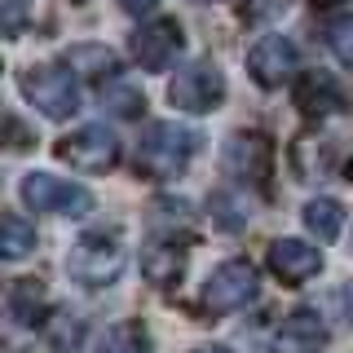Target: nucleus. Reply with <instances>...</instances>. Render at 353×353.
Instances as JSON below:
<instances>
[{
    "label": "nucleus",
    "mask_w": 353,
    "mask_h": 353,
    "mask_svg": "<svg viewBox=\"0 0 353 353\" xmlns=\"http://www.w3.org/2000/svg\"><path fill=\"white\" fill-rule=\"evenodd\" d=\"M199 150V137L190 128H176V124H154L146 137H141L137 146V168L146 176H159V181H168V176L185 172V163L194 159Z\"/></svg>",
    "instance_id": "obj_1"
},
{
    "label": "nucleus",
    "mask_w": 353,
    "mask_h": 353,
    "mask_svg": "<svg viewBox=\"0 0 353 353\" xmlns=\"http://www.w3.org/2000/svg\"><path fill=\"white\" fill-rule=\"evenodd\" d=\"M22 93L27 102L49 119H71V110L80 106V84H75V71L62 62H44V66H31L22 75Z\"/></svg>",
    "instance_id": "obj_2"
},
{
    "label": "nucleus",
    "mask_w": 353,
    "mask_h": 353,
    "mask_svg": "<svg viewBox=\"0 0 353 353\" xmlns=\"http://www.w3.org/2000/svg\"><path fill=\"white\" fill-rule=\"evenodd\" d=\"M22 199L40 212H53V216H84L93 208V194L84 185H71L62 176H49V172H31L22 176Z\"/></svg>",
    "instance_id": "obj_3"
},
{
    "label": "nucleus",
    "mask_w": 353,
    "mask_h": 353,
    "mask_svg": "<svg viewBox=\"0 0 353 353\" xmlns=\"http://www.w3.org/2000/svg\"><path fill=\"white\" fill-rule=\"evenodd\" d=\"M221 97H225V80H221V71L212 62H190L168 84V102L176 110H190V115H203V110L221 106Z\"/></svg>",
    "instance_id": "obj_4"
},
{
    "label": "nucleus",
    "mask_w": 353,
    "mask_h": 353,
    "mask_svg": "<svg viewBox=\"0 0 353 353\" xmlns=\"http://www.w3.org/2000/svg\"><path fill=\"white\" fill-rule=\"evenodd\" d=\"M124 265V248L106 234H84L80 243L71 248V274L80 279L84 287H102L119 274Z\"/></svg>",
    "instance_id": "obj_5"
},
{
    "label": "nucleus",
    "mask_w": 353,
    "mask_h": 353,
    "mask_svg": "<svg viewBox=\"0 0 353 353\" xmlns=\"http://www.w3.org/2000/svg\"><path fill=\"white\" fill-rule=\"evenodd\" d=\"M115 154H119L115 132L102 128V124H88V128L58 141V159H66L71 168H84V172H106L115 163Z\"/></svg>",
    "instance_id": "obj_6"
},
{
    "label": "nucleus",
    "mask_w": 353,
    "mask_h": 353,
    "mask_svg": "<svg viewBox=\"0 0 353 353\" xmlns=\"http://www.w3.org/2000/svg\"><path fill=\"white\" fill-rule=\"evenodd\" d=\"M256 296V270L248 261H225L221 270L208 279L203 287V305L212 314H230V309H243Z\"/></svg>",
    "instance_id": "obj_7"
},
{
    "label": "nucleus",
    "mask_w": 353,
    "mask_h": 353,
    "mask_svg": "<svg viewBox=\"0 0 353 353\" xmlns=\"http://www.w3.org/2000/svg\"><path fill=\"white\" fill-rule=\"evenodd\" d=\"M296 62H301L296 58V44L283 40V36H265V40L252 44V53H248V71L261 88H279L283 80H292Z\"/></svg>",
    "instance_id": "obj_8"
},
{
    "label": "nucleus",
    "mask_w": 353,
    "mask_h": 353,
    "mask_svg": "<svg viewBox=\"0 0 353 353\" xmlns=\"http://www.w3.org/2000/svg\"><path fill=\"white\" fill-rule=\"evenodd\" d=\"M132 53L146 71H163L176 53H181V27L172 18H159V22H146V27L132 36Z\"/></svg>",
    "instance_id": "obj_9"
},
{
    "label": "nucleus",
    "mask_w": 353,
    "mask_h": 353,
    "mask_svg": "<svg viewBox=\"0 0 353 353\" xmlns=\"http://www.w3.org/2000/svg\"><path fill=\"white\" fill-rule=\"evenodd\" d=\"M225 163H230L234 176H243V181L265 185V176H270V141H265L261 132H239V137H230V146H225Z\"/></svg>",
    "instance_id": "obj_10"
},
{
    "label": "nucleus",
    "mask_w": 353,
    "mask_h": 353,
    "mask_svg": "<svg viewBox=\"0 0 353 353\" xmlns=\"http://www.w3.org/2000/svg\"><path fill=\"white\" fill-rule=\"evenodd\" d=\"M270 270L279 274L283 283H305L323 270V261H318V252L309 248V243L279 239V243H270Z\"/></svg>",
    "instance_id": "obj_11"
},
{
    "label": "nucleus",
    "mask_w": 353,
    "mask_h": 353,
    "mask_svg": "<svg viewBox=\"0 0 353 353\" xmlns=\"http://www.w3.org/2000/svg\"><path fill=\"white\" fill-rule=\"evenodd\" d=\"M340 102H345V97H340L336 80L323 75V71L305 75L301 88H296V106H301V115H309V119H323V115H331V110H340Z\"/></svg>",
    "instance_id": "obj_12"
},
{
    "label": "nucleus",
    "mask_w": 353,
    "mask_h": 353,
    "mask_svg": "<svg viewBox=\"0 0 353 353\" xmlns=\"http://www.w3.org/2000/svg\"><path fill=\"white\" fill-rule=\"evenodd\" d=\"M5 301H9V318H14L18 327H36L40 318H44V305H49V296H44V283L22 279V283H9Z\"/></svg>",
    "instance_id": "obj_13"
},
{
    "label": "nucleus",
    "mask_w": 353,
    "mask_h": 353,
    "mask_svg": "<svg viewBox=\"0 0 353 353\" xmlns=\"http://www.w3.org/2000/svg\"><path fill=\"white\" fill-rule=\"evenodd\" d=\"M279 340H283L292 353H318V349L327 345V331H323V323H318L314 309H301V314H292V318L283 323Z\"/></svg>",
    "instance_id": "obj_14"
},
{
    "label": "nucleus",
    "mask_w": 353,
    "mask_h": 353,
    "mask_svg": "<svg viewBox=\"0 0 353 353\" xmlns=\"http://www.w3.org/2000/svg\"><path fill=\"white\" fill-rule=\"evenodd\" d=\"M185 274V252H176V243H159L146 256V279L154 287H172Z\"/></svg>",
    "instance_id": "obj_15"
},
{
    "label": "nucleus",
    "mask_w": 353,
    "mask_h": 353,
    "mask_svg": "<svg viewBox=\"0 0 353 353\" xmlns=\"http://www.w3.org/2000/svg\"><path fill=\"white\" fill-rule=\"evenodd\" d=\"M305 225L323 243H336L340 230H345V208H340L336 199H314V203L305 208Z\"/></svg>",
    "instance_id": "obj_16"
},
{
    "label": "nucleus",
    "mask_w": 353,
    "mask_h": 353,
    "mask_svg": "<svg viewBox=\"0 0 353 353\" xmlns=\"http://www.w3.org/2000/svg\"><path fill=\"white\" fill-rule=\"evenodd\" d=\"M36 248V234H31V225L22 216L9 212L5 221H0V256L5 261H18V256H27V252Z\"/></svg>",
    "instance_id": "obj_17"
},
{
    "label": "nucleus",
    "mask_w": 353,
    "mask_h": 353,
    "mask_svg": "<svg viewBox=\"0 0 353 353\" xmlns=\"http://www.w3.org/2000/svg\"><path fill=\"white\" fill-rule=\"evenodd\" d=\"M97 353H150V340H146V331L137 323H119V327H110L102 336Z\"/></svg>",
    "instance_id": "obj_18"
},
{
    "label": "nucleus",
    "mask_w": 353,
    "mask_h": 353,
    "mask_svg": "<svg viewBox=\"0 0 353 353\" xmlns=\"http://www.w3.org/2000/svg\"><path fill=\"white\" fill-rule=\"evenodd\" d=\"M327 44L345 66H353V14H340L327 22Z\"/></svg>",
    "instance_id": "obj_19"
},
{
    "label": "nucleus",
    "mask_w": 353,
    "mask_h": 353,
    "mask_svg": "<svg viewBox=\"0 0 353 353\" xmlns=\"http://www.w3.org/2000/svg\"><path fill=\"white\" fill-rule=\"evenodd\" d=\"M71 66H84V71H110L115 66V58H110V49H102V44H80V49H71Z\"/></svg>",
    "instance_id": "obj_20"
},
{
    "label": "nucleus",
    "mask_w": 353,
    "mask_h": 353,
    "mask_svg": "<svg viewBox=\"0 0 353 353\" xmlns=\"http://www.w3.org/2000/svg\"><path fill=\"white\" fill-rule=\"evenodd\" d=\"M22 22H27V0H0V31L9 40L22 31Z\"/></svg>",
    "instance_id": "obj_21"
},
{
    "label": "nucleus",
    "mask_w": 353,
    "mask_h": 353,
    "mask_svg": "<svg viewBox=\"0 0 353 353\" xmlns=\"http://www.w3.org/2000/svg\"><path fill=\"white\" fill-rule=\"evenodd\" d=\"M102 97L119 110V115H137V110L146 106V102H141V93H132L128 84H115V88H110V93H102Z\"/></svg>",
    "instance_id": "obj_22"
},
{
    "label": "nucleus",
    "mask_w": 353,
    "mask_h": 353,
    "mask_svg": "<svg viewBox=\"0 0 353 353\" xmlns=\"http://www.w3.org/2000/svg\"><path fill=\"white\" fill-rule=\"evenodd\" d=\"M154 5H159V0H124V9H128V14H137V18H141V14H150Z\"/></svg>",
    "instance_id": "obj_23"
},
{
    "label": "nucleus",
    "mask_w": 353,
    "mask_h": 353,
    "mask_svg": "<svg viewBox=\"0 0 353 353\" xmlns=\"http://www.w3.org/2000/svg\"><path fill=\"white\" fill-rule=\"evenodd\" d=\"M345 318L353 323V287H345Z\"/></svg>",
    "instance_id": "obj_24"
},
{
    "label": "nucleus",
    "mask_w": 353,
    "mask_h": 353,
    "mask_svg": "<svg viewBox=\"0 0 353 353\" xmlns=\"http://www.w3.org/2000/svg\"><path fill=\"white\" fill-rule=\"evenodd\" d=\"M194 353H230V349H221V345H203V349H194Z\"/></svg>",
    "instance_id": "obj_25"
},
{
    "label": "nucleus",
    "mask_w": 353,
    "mask_h": 353,
    "mask_svg": "<svg viewBox=\"0 0 353 353\" xmlns=\"http://www.w3.org/2000/svg\"><path fill=\"white\" fill-rule=\"evenodd\" d=\"M318 5H340V0H318Z\"/></svg>",
    "instance_id": "obj_26"
}]
</instances>
